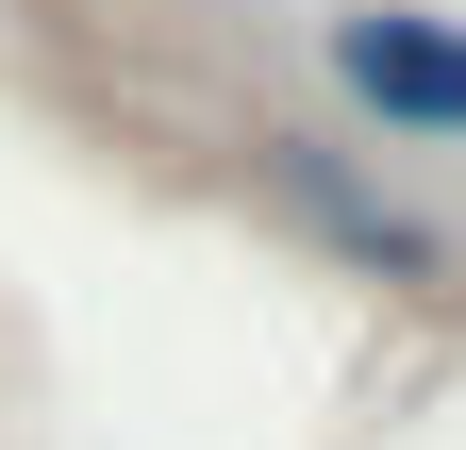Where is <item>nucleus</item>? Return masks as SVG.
I'll return each instance as SVG.
<instances>
[{"instance_id": "1", "label": "nucleus", "mask_w": 466, "mask_h": 450, "mask_svg": "<svg viewBox=\"0 0 466 450\" xmlns=\"http://www.w3.org/2000/svg\"><path fill=\"white\" fill-rule=\"evenodd\" d=\"M317 84L383 150H466V17H433V0H333L317 17Z\"/></svg>"}, {"instance_id": "2", "label": "nucleus", "mask_w": 466, "mask_h": 450, "mask_svg": "<svg viewBox=\"0 0 466 450\" xmlns=\"http://www.w3.org/2000/svg\"><path fill=\"white\" fill-rule=\"evenodd\" d=\"M267 200L300 217L317 251H350L367 284H450V234H433V217H417V200H383V184H350V167L300 150V134H267Z\"/></svg>"}]
</instances>
